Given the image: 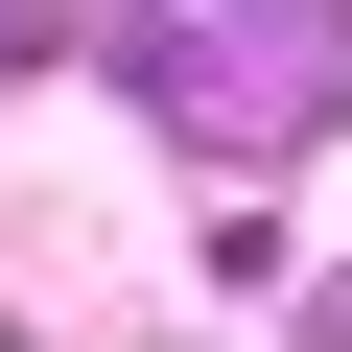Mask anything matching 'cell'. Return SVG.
Instances as JSON below:
<instances>
[{
    "mask_svg": "<svg viewBox=\"0 0 352 352\" xmlns=\"http://www.w3.org/2000/svg\"><path fill=\"white\" fill-rule=\"evenodd\" d=\"M118 71H141V118L282 164V141H329V94H352V0H141Z\"/></svg>",
    "mask_w": 352,
    "mask_h": 352,
    "instance_id": "cell-1",
    "label": "cell"
},
{
    "mask_svg": "<svg viewBox=\"0 0 352 352\" xmlns=\"http://www.w3.org/2000/svg\"><path fill=\"white\" fill-rule=\"evenodd\" d=\"M305 352H352V282H329V305H305Z\"/></svg>",
    "mask_w": 352,
    "mask_h": 352,
    "instance_id": "cell-2",
    "label": "cell"
},
{
    "mask_svg": "<svg viewBox=\"0 0 352 352\" xmlns=\"http://www.w3.org/2000/svg\"><path fill=\"white\" fill-rule=\"evenodd\" d=\"M0 71H24V24H0Z\"/></svg>",
    "mask_w": 352,
    "mask_h": 352,
    "instance_id": "cell-3",
    "label": "cell"
}]
</instances>
